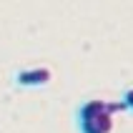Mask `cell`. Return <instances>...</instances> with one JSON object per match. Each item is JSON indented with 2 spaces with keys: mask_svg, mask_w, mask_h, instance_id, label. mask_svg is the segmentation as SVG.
Segmentation results:
<instances>
[{
  "mask_svg": "<svg viewBox=\"0 0 133 133\" xmlns=\"http://www.w3.org/2000/svg\"><path fill=\"white\" fill-rule=\"evenodd\" d=\"M78 131L81 133H111L113 131V111L111 103L90 98L78 108Z\"/></svg>",
  "mask_w": 133,
  "mask_h": 133,
  "instance_id": "cell-1",
  "label": "cell"
},
{
  "mask_svg": "<svg viewBox=\"0 0 133 133\" xmlns=\"http://www.w3.org/2000/svg\"><path fill=\"white\" fill-rule=\"evenodd\" d=\"M53 81V70L45 65L38 68H25V70H18L15 73V83L18 85H25V88H38V85H48Z\"/></svg>",
  "mask_w": 133,
  "mask_h": 133,
  "instance_id": "cell-2",
  "label": "cell"
},
{
  "mask_svg": "<svg viewBox=\"0 0 133 133\" xmlns=\"http://www.w3.org/2000/svg\"><path fill=\"white\" fill-rule=\"evenodd\" d=\"M121 101H123V105H126V111H133V88H126V90H123Z\"/></svg>",
  "mask_w": 133,
  "mask_h": 133,
  "instance_id": "cell-3",
  "label": "cell"
}]
</instances>
